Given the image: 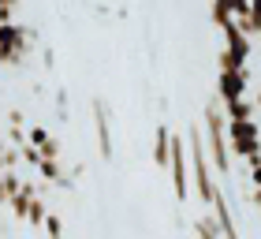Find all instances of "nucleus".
<instances>
[{"label":"nucleus","instance_id":"1","mask_svg":"<svg viewBox=\"0 0 261 239\" xmlns=\"http://www.w3.org/2000/svg\"><path fill=\"white\" fill-rule=\"evenodd\" d=\"M254 86V71L250 67H220L217 71V90H220V101L228 105L235 98H246Z\"/></svg>","mask_w":261,"mask_h":239},{"label":"nucleus","instance_id":"3","mask_svg":"<svg viewBox=\"0 0 261 239\" xmlns=\"http://www.w3.org/2000/svg\"><path fill=\"white\" fill-rule=\"evenodd\" d=\"M250 30L254 38H261V0H250Z\"/></svg>","mask_w":261,"mask_h":239},{"label":"nucleus","instance_id":"2","mask_svg":"<svg viewBox=\"0 0 261 239\" xmlns=\"http://www.w3.org/2000/svg\"><path fill=\"white\" fill-rule=\"evenodd\" d=\"M172 187H175V198H187V150H183V138H172Z\"/></svg>","mask_w":261,"mask_h":239}]
</instances>
